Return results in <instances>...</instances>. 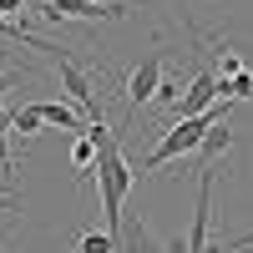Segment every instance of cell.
<instances>
[{
    "label": "cell",
    "mask_w": 253,
    "mask_h": 253,
    "mask_svg": "<svg viewBox=\"0 0 253 253\" xmlns=\"http://www.w3.org/2000/svg\"><path fill=\"white\" fill-rule=\"evenodd\" d=\"M91 132V142H96V193H101V208H107V233H122V223H126V213H122V203H126V193L137 187V167L122 157V147H117V132L107 122H91L86 126Z\"/></svg>",
    "instance_id": "obj_1"
},
{
    "label": "cell",
    "mask_w": 253,
    "mask_h": 253,
    "mask_svg": "<svg viewBox=\"0 0 253 253\" xmlns=\"http://www.w3.org/2000/svg\"><path fill=\"white\" fill-rule=\"evenodd\" d=\"M228 107L233 101H218L213 112H203V117H177L167 132L157 137V147L142 157V167H137V177H147V172H157V167H167V162H177V157H187V152H198L203 147V137L213 132L218 122H228Z\"/></svg>",
    "instance_id": "obj_2"
},
{
    "label": "cell",
    "mask_w": 253,
    "mask_h": 253,
    "mask_svg": "<svg viewBox=\"0 0 253 253\" xmlns=\"http://www.w3.org/2000/svg\"><path fill=\"white\" fill-rule=\"evenodd\" d=\"M218 101H228L218 66H198V76L187 81V91H182V101H177V117H203V112H213Z\"/></svg>",
    "instance_id": "obj_3"
},
{
    "label": "cell",
    "mask_w": 253,
    "mask_h": 253,
    "mask_svg": "<svg viewBox=\"0 0 253 253\" xmlns=\"http://www.w3.org/2000/svg\"><path fill=\"white\" fill-rule=\"evenodd\" d=\"M41 15L46 20H107L122 15V0H41Z\"/></svg>",
    "instance_id": "obj_4"
},
{
    "label": "cell",
    "mask_w": 253,
    "mask_h": 253,
    "mask_svg": "<svg viewBox=\"0 0 253 253\" xmlns=\"http://www.w3.org/2000/svg\"><path fill=\"white\" fill-rule=\"evenodd\" d=\"M56 71H61V91H66V96H71V101H76V107L86 112L91 122H101V101H96V91H91V76L81 71V66H76V61H71L66 51L56 56Z\"/></svg>",
    "instance_id": "obj_5"
},
{
    "label": "cell",
    "mask_w": 253,
    "mask_h": 253,
    "mask_svg": "<svg viewBox=\"0 0 253 253\" xmlns=\"http://www.w3.org/2000/svg\"><path fill=\"white\" fill-rule=\"evenodd\" d=\"M157 86H162V51H152L126 76V112H142L147 101H157Z\"/></svg>",
    "instance_id": "obj_6"
},
{
    "label": "cell",
    "mask_w": 253,
    "mask_h": 253,
    "mask_svg": "<svg viewBox=\"0 0 253 253\" xmlns=\"http://www.w3.org/2000/svg\"><path fill=\"white\" fill-rule=\"evenodd\" d=\"M117 243H122V253H187V243H162V238H157V233H152V228H147L142 218L122 223Z\"/></svg>",
    "instance_id": "obj_7"
},
{
    "label": "cell",
    "mask_w": 253,
    "mask_h": 253,
    "mask_svg": "<svg viewBox=\"0 0 253 253\" xmlns=\"http://www.w3.org/2000/svg\"><path fill=\"white\" fill-rule=\"evenodd\" d=\"M41 107V117H46V126H61V132H86L91 122H81V107H66V101H36Z\"/></svg>",
    "instance_id": "obj_8"
},
{
    "label": "cell",
    "mask_w": 253,
    "mask_h": 253,
    "mask_svg": "<svg viewBox=\"0 0 253 253\" xmlns=\"http://www.w3.org/2000/svg\"><path fill=\"white\" fill-rule=\"evenodd\" d=\"M228 147H233V132H228V122H218L213 132L203 137V147H198V172H203V167H218L228 157Z\"/></svg>",
    "instance_id": "obj_9"
},
{
    "label": "cell",
    "mask_w": 253,
    "mask_h": 253,
    "mask_svg": "<svg viewBox=\"0 0 253 253\" xmlns=\"http://www.w3.org/2000/svg\"><path fill=\"white\" fill-rule=\"evenodd\" d=\"M71 167L76 172H96V142H91V132H81L71 142Z\"/></svg>",
    "instance_id": "obj_10"
},
{
    "label": "cell",
    "mask_w": 253,
    "mask_h": 253,
    "mask_svg": "<svg viewBox=\"0 0 253 253\" xmlns=\"http://www.w3.org/2000/svg\"><path fill=\"white\" fill-rule=\"evenodd\" d=\"M41 126H46V117H41V107H20V112H15V132H20V137H36Z\"/></svg>",
    "instance_id": "obj_11"
},
{
    "label": "cell",
    "mask_w": 253,
    "mask_h": 253,
    "mask_svg": "<svg viewBox=\"0 0 253 253\" xmlns=\"http://www.w3.org/2000/svg\"><path fill=\"white\" fill-rule=\"evenodd\" d=\"M223 96L228 101H248L253 96V71H238L233 81H223Z\"/></svg>",
    "instance_id": "obj_12"
},
{
    "label": "cell",
    "mask_w": 253,
    "mask_h": 253,
    "mask_svg": "<svg viewBox=\"0 0 253 253\" xmlns=\"http://www.w3.org/2000/svg\"><path fill=\"white\" fill-rule=\"evenodd\" d=\"M81 253H122V243H117V233H86Z\"/></svg>",
    "instance_id": "obj_13"
},
{
    "label": "cell",
    "mask_w": 253,
    "mask_h": 253,
    "mask_svg": "<svg viewBox=\"0 0 253 253\" xmlns=\"http://www.w3.org/2000/svg\"><path fill=\"white\" fill-rule=\"evenodd\" d=\"M157 101H162V107H172V112H177V101H182V86H177L172 76H162V86H157Z\"/></svg>",
    "instance_id": "obj_14"
},
{
    "label": "cell",
    "mask_w": 253,
    "mask_h": 253,
    "mask_svg": "<svg viewBox=\"0 0 253 253\" xmlns=\"http://www.w3.org/2000/svg\"><path fill=\"white\" fill-rule=\"evenodd\" d=\"M26 5H31V0H0V15H5V20H20Z\"/></svg>",
    "instance_id": "obj_15"
},
{
    "label": "cell",
    "mask_w": 253,
    "mask_h": 253,
    "mask_svg": "<svg viewBox=\"0 0 253 253\" xmlns=\"http://www.w3.org/2000/svg\"><path fill=\"white\" fill-rule=\"evenodd\" d=\"M15 81H20V76H15V71H0V96H5V91H10V86H15Z\"/></svg>",
    "instance_id": "obj_16"
},
{
    "label": "cell",
    "mask_w": 253,
    "mask_h": 253,
    "mask_svg": "<svg viewBox=\"0 0 253 253\" xmlns=\"http://www.w3.org/2000/svg\"><path fill=\"white\" fill-rule=\"evenodd\" d=\"M15 208V193H0V213H10Z\"/></svg>",
    "instance_id": "obj_17"
}]
</instances>
